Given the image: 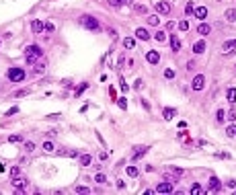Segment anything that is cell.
<instances>
[{
	"mask_svg": "<svg viewBox=\"0 0 236 195\" xmlns=\"http://www.w3.org/2000/svg\"><path fill=\"white\" fill-rule=\"evenodd\" d=\"M41 56H43V51H41L39 45H29L25 49V60H27L29 64H35L37 57H41Z\"/></svg>",
	"mask_w": 236,
	"mask_h": 195,
	"instance_id": "cell-1",
	"label": "cell"
},
{
	"mask_svg": "<svg viewBox=\"0 0 236 195\" xmlns=\"http://www.w3.org/2000/svg\"><path fill=\"white\" fill-rule=\"evenodd\" d=\"M6 76H8V80H12V82H23L25 80V70L23 68H8Z\"/></svg>",
	"mask_w": 236,
	"mask_h": 195,
	"instance_id": "cell-2",
	"label": "cell"
},
{
	"mask_svg": "<svg viewBox=\"0 0 236 195\" xmlns=\"http://www.w3.org/2000/svg\"><path fill=\"white\" fill-rule=\"evenodd\" d=\"M82 25L86 29H90V31H99V21H97L94 17H88V14H86L82 19Z\"/></svg>",
	"mask_w": 236,
	"mask_h": 195,
	"instance_id": "cell-3",
	"label": "cell"
},
{
	"mask_svg": "<svg viewBox=\"0 0 236 195\" xmlns=\"http://www.w3.org/2000/svg\"><path fill=\"white\" fill-rule=\"evenodd\" d=\"M232 51H236V39H228V41H224V43H222V54L228 56V54H232Z\"/></svg>",
	"mask_w": 236,
	"mask_h": 195,
	"instance_id": "cell-4",
	"label": "cell"
},
{
	"mask_svg": "<svg viewBox=\"0 0 236 195\" xmlns=\"http://www.w3.org/2000/svg\"><path fill=\"white\" fill-rule=\"evenodd\" d=\"M203 86H205V76H203V74H197V76L193 78V84H191V88H193V91H201Z\"/></svg>",
	"mask_w": 236,
	"mask_h": 195,
	"instance_id": "cell-5",
	"label": "cell"
},
{
	"mask_svg": "<svg viewBox=\"0 0 236 195\" xmlns=\"http://www.w3.org/2000/svg\"><path fill=\"white\" fill-rule=\"evenodd\" d=\"M170 191H173V183H168V181H162L156 187V193H170Z\"/></svg>",
	"mask_w": 236,
	"mask_h": 195,
	"instance_id": "cell-6",
	"label": "cell"
},
{
	"mask_svg": "<svg viewBox=\"0 0 236 195\" xmlns=\"http://www.w3.org/2000/svg\"><path fill=\"white\" fill-rule=\"evenodd\" d=\"M146 152H148V146H136V148H133V156H131V158H133V162L140 160Z\"/></svg>",
	"mask_w": 236,
	"mask_h": 195,
	"instance_id": "cell-7",
	"label": "cell"
},
{
	"mask_svg": "<svg viewBox=\"0 0 236 195\" xmlns=\"http://www.w3.org/2000/svg\"><path fill=\"white\" fill-rule=\"evenodd\" d=\"M156 11L160 12V14H168L170 12V4L164 2V0H160V2H156Z\"/></svg>",
	"mask_w": 236,
	"mask_h": 195,
	"instance_id": "cell-8",
	"label": "cell"
},
{
	"mask_svg": "<svg viewBox=\"0 0 236 195\" xmlns=\"http://www.w3.org/2000/svg\"><path fill=\"white\" fill-rule=\"evenodd\" d=\"M12 185L17 187V193H23L27 181H25V179H19V177H12Z\"/></svg>",
	"mask_w": 236,
	"mask_h": 195,
	"instance_id": "cell-9",
	"label": "cell"
},
{
	"mask_svg": "<svg viewBox=\"0 0 236 195\" xmlns=\"http://www.w3.org/2000/svg\"><path fill=\"white\" fill-rule=\"evenodd\" d=\"M168 39H170V49H173V51H181V41H179L177 35H170Z\"/></svg>",
	"mask_w": 236,
	"mask_h": 195,
	"instance_id": "cell-10",
	"label": "cell"
},
{
	"mask_svg": "<svg viewBox=\"0 0 236 195\" xmlns=\"http://www.w3.org/2000/svg\"><path fill=\"white\" fill-rule=\"evenodd\" d=\"M220 189H222L220 179H218V177H212V179H210V191H220Z\"/></svg>",
	"mask_w": 236,
	"mask_h": 195,
	"instance_id": "cell-11",
	"label": "cell"
},
{
	"mask_svg": "<svg viewBox=\"0 0 236 195\" xmlns=\"http://www.w3.org/2000/svg\"><path fill=\"white\" fill-rule=\"evenodd\" d=\"M146 60H148V62H150V64H158V62H160V56H158V51H148V54H146Z\"/></svg>",
	"mask_w": 236,
	"mask_h": 195,
	"instance_id": "cell-12",
	"label": "cell"
},
{
	"mask_svg": "<svg viewBox=\"0 0 236 195\" xmlns=\"http://www.w3.org/2000/svg\"><path fill=\"white\" fill-rule=\"evenodd\" d=\"M193 17H197L199 21H203V19L207 17V8H205V6H199V8H195V12H193Z\"/></svg>",
	"mask_w": 236,
	"mask_h": 195,
	"instance_id": "cell-13",
	"label": "cell"
},
{
	"mask_svg": "<svg viewBox=\"0 0 236 195\" xmlns=\"http://www.w3.org/2000/svg\"><path fill=\"white\" fill-rule=\"evenodd\" d=\"M136 37H138V39H142V41H148V39H150V33H148V31H146V29H136Z\"/></svg>",
	"mask_w": 236,
	"mask_h": 195,
	"instance_id": "cell-14",
	"label": "cell"
},
{
	"mask_svg": "<svg viewBox=\"0 0 236 195\" xmlns=\"http://www.w3.org/2000/svg\"><path fill=\"white\" fill-rule=\"evenodd\" d=\"M175 115H177V109H173V107H170V109H168V107H166L164 111H162V117H164L166 121H170V119H173V117H175Z\"/></svg>",
	"mask_w": 236,
	"mask_h": 195,
	"instance_id": "cell-15",
	"label": "cell"
},
{
	"mask_svg": "<svg viewBox=\"0 0 236 195\" xmlns=\"http://www.w3.org/2000/svg\"><path fill=\"white\" fill-rule=\"evenodd\" d=\"M31 29H33V33H41V31L45 29V25L41 23V21H33V23H31Z\"/></svg>",
	"mask_w": 236,
	"mask_h": 195,
	"instance_id": "cell-16",
	"label": "cell"
},
{
	"mask_svg": "<svg viewBox=\"0 0 236 195\" xmlns=\"http://www.w3.org/2000/svg\"><path fill=\"white\" fill-rule=\"evenodd\" d=\"M226 21L228 23H236V8H228L226 11Z\"/></svg>",
	"mask_w": 236,
	"mask_h": 195,
	"instance_id": "cell-17",
	"label": "cell"
},
{
	"mask_svg": "<svg viewBox=\"0 0 236 195\" xmlns=\"http://www.w3.org/2000/svg\"><path fill=\"white\" fill-rule=\"evenodd\" d=\"M189 193H191V195H199V193H205V189H203L199 183H195L191 189H189Z\"/></svg>",
	"mask_w": 236,
	"mask_h": 195,
	"instance_id": "cell-18",
	"label": "cell"
},
{
	"mask_svg": "<svg viewBox=\"0 0 236 195\" xmlns=\"http://www.w3.org/2000/svg\"><path fill=\"white\" fill-rule=\"evenodd\" d=\"M210 31H212V29H210V25H205V23H201L199 27H197V33H199L201 37H203V35H210Z\"/></svg>",
	"mask_w": 236,
	"mask_h": 195,
	"instance_id": "cell-19",
	"label": "cell"
},
{
	"mask_svg": "<svg viewBox=\"0 0 236 195\" xmlns=\"http://www.w3.org/2000/svg\"><path fill=\"white\" fill-rule=\"evenodd\" d=\"M205 51V41H197L193 45V54H203Z\"/></svg>",
	"mask_w": 236,
	"mask_h": 195,
	"instance_id": "cell-20",
	"label": "cell"
},
{
	"mask_svg": "<svg viewBox=\"0 0 236 195\" xmlns=\"http://www.w3.org/2000/svg\"><path fill=\"white\" fill-rule=\"evenodd\" d=\"M90 162H93V156H90V154H82V156H80V164H82V166H90Z\"/></svg>",
	"mask_w": 236,
	"mask_h": 195,
	"instance_id": "cell-21",
	"label": "cell"
},
{
	"mask_svg": "<svg viewBox=\"0 0 236 195\" xmlns=\"http://www.w3.org/2000/svg\"><path fill=\"white\" fill-rule=\"evenodd\" d=\"M35 64H37V62H35ZM33 72H35V74H43V72H45V62H41V64L33 66Z\"/></svg>",
	"mask_w": 236,
	"mask_h": 195,
	"instance_id": "cell-22",
	"label": "cell"
},
{
	"mask_svg": "<svg viewBox=\"0 0 236 195\" xmlns=\"http://www.w3.org/2000/svg\"><path fill=\"white\" fill-rule=\"evenodd\" d=\"M226 136H228V138H236V125H228L226 127Z\"/></svg>",
	"mask_w": 236,
	"mask_h": 195,
	"instance_id": "cell-23",
	"label": "cell"
},
{
	"mask_svg": "<svg viewBox=\"0 0 236 195\" xmlns=\"http://www.w3.org/2000/svg\"><path fill=\"white\" fill-rule=\"evenodd\" d=\"M166 172H175V175H179V177H183V175H185V171H183V169H177V166H168Z\"/></svg>",
	"mask_w": 236,
	"mask_h": 195,
	"instance_id": "cell-24",
	"label": "cell"
},
{
	"mask_svg": "<svg viewBox=\"0 0 236 195\" xmlns=\"http://www.w3.org/2000/svg\"><path fill=\"white\" fill-rule=\"evenodd\" d=\"M154 39L162 43V41H166V33H164V31H156V35H154Z\"/></svg>",
	"mask_w": 236,
	"mask_h": 195,
	"instance_id": "cell-25",
	"label": "cell"
},
{
	"mask_svg": "<svg viewBox=\"0 0 236 195\" xmlns=\"http://www.w3.org/2000/svg\"><path fill=\"white\" fill-rule=\"evenodd\" d=\"M228 101L236 103V88H228Z\"/></svg>",
	"mask_w": 236,
	"mask_h": 195,
	"instance_id": "cell-26",
	"label": "cell"
},
{
	"mask_svg": "<svg viewBox=\"0 0 236 195\" xmlns=\"http://www.w3.org/2000/svg\"><path fill=\"white\" fill-rule=\"evenodd\" d=\"M224 117H226L224 109H218V113H216V121H218V123H222V121H224Z\"/></svg>",
	"mask_w": 236,
	"mask_h": 195,
	"instance_id": "cell-27",
	"label": "cell"
},
{
	"mask_svg": "<svg viewBox=\"0 0 236 195\" xmlns=\"http://www.w3.org/2000/svg\"><path fill=\"white\" fill-rule=\"evenodd\" d=\"M185 12H187L189 17H191V14L195 12V4H193V2H187V6H185Z\"/></svg>",
	"mask_w": 236,
	"mask_h": 195,
	"instance_id": "cell-28",
	"label": "cell"
},
{
	"mask_svg": "<svg viewBox=\"0 0 236 195\" xmlns=\"http://www.w3.org/2000/svg\"><path fill=\"white\" fill-rule=\"evenodd\" d=\"M146 23H148V25H152V27H156V25H158V17H154V14H150V17L146 19Z\"/></svg>",
	"mask_w": 236,
	"mask_h": 195,
	"instance_id": "cell-29",
	"label": "cell"
},
{
	"mask_svg": "<svg viewBox=\"0 0 236 195\" xmlns=\"http://www.w3.org/2000/svg\"><path fill=\"white\" fill-rule=\"evenodd\" d=\"M133 45H136V41H133L131 37H127V39H123V47H127V49H131Z\"/></svg>",
	"mask_w": 236,
	"mask_h": 195,
	"instance_id": "cell-30",
	"label": "cell"
},
{
	"mask_svg": "<svg viewBox=\"0 0 236 195\" xmlns=\"http://www.w3.org/2000/svg\"><path fill=\"white\" fill-rule=\"evenodd\" d=\"M76 193H78V195H84V193H90V189H88V187H84V185H80V187H76Z\"/></svg>",
	"mask_w": 236,
	"mask_h": 195,
	"instance_id": "cell-31",
	"label": "cell"
},
{
	"mask_svg": "<svg viewBox=\"0 0 236 195\" xmlns=\"http://www.w3.org/2000/svg\"><path fill=\"white\" fill-rule=\"evenodd\" d=\"M86 88H88V84H86V82H82V84H80V86L76 88V97H80V94H82V92L86 91Z\"/></svg>",
	"mask_w": 236,
	"mask_h": 195,
	"instance_id": "cell-32",
	"label": "cell"
},
{
	"mask_svg": "<svg viewBox=\"0 0 236 195\" xmlns=\"http://www.w3.org/2000/svg\"><path fill=\"white\" fill-rule=\"evenodd\" d=\"M54 148H56V146H54L49 140H47V142H43V150H45V152H54Z\"/></svg>",
	"mask_w": 236,
	"mask_h": 195,
	"instance_id": "cell-33",
	"label": "cell"
},
{
	"mask_svg": "<svg viewBox=\"0 0 236 195\" xmlns=\"http://www.w3.org/2000/svg\"><path fill=\"white\" fill-rule=\"evenodd\" d=\"M127 175L130 177H138V166H127Z\"/></svg>",
	"mask_w": 236,
	"mask_h": 195,
	"instance_id": "cell-34",
	"label": "cell"
},
{
	"mask_svg": "<svg viewBox=\"0 0 236 195\" xmlns=\"http://www.w3.org/2000/svg\"><path fill=\"white\" fill-rule=\"evenodd\" d=\"M94 181H97V183H101V185H103V183H105V181H107V177H105V175H103V172H99V175L94 177Z\"/></svg>",
	"mask_w": 236,
	"mask_h": 195,
	"instance_id": "cell-35",
	"label": "cell"
},
{
	"mask_svg": "<svg viewBox=\"0 0 236 195\" xmlns=\"http://www.w3.org/2000/svg\"><path fill=\"white\" fill-rule=\"evenodd\" d=\"M8 142H11V144H17V142H21V136H17V134H12L11 138H8Z\"/></svg>",
	"mask_w": 236,
	"mask_h": 195,
	"instance_id": "cell-36",
	"label": "cell"
},
{
	"mask_svg": "<svg viewBox=\"0 0 236 195\" xmlns=\"http://www.w3.org/2000/svg\"><path fill=\"white\" fill-rule=\"evenodd\" d=\"M25 150H27V152H33V150H35V144H33V142H27V144H25Z\"/></svg>",
	"mask_w": 236,
	"mask_h": 195,
	"instance_id": "cell-37",
	"label": "cell"
},
{
	"mask_svg": "<svg viewBox=\"0 0 236 195\" xmlns=\"http://www.w3.org/2000/svg\"><path fill=\"white\" fill-rule=\"evenodd\" d=\"M179 29H181V31H187V29H189V23H187V21H181V23H179Z\"/></svg>",
	"mask_w": 236,
	"mask_h": 195,
	"instance_id": "cell-38",
	"label": "cell"
},
{
	"mask_svg": "<svg viewBox=\"0 0 236 195\" xmlns=\"http://www.w3.org/2000/svg\"><path fill=\"white\" fill-rule=\"evenodd\" d=\"M164 78H175V72H173V70H168V68H166V70H164Z\"/></svg>",
	"mask_w": 236,
	"mask_h": 195,
	"instance_id": "cell-39",
	"label": "cell"
},
{
	"mask_svg": "<svg viewBox=\"0 0 236 195\" xmlns=\"http://www.w3.org/2000/svg\"><path fill=\"white\" fill-rule=\"evenodd\" d=\"M19 172H21V169H19V166H12V169H11V175H12V177H19Z\"/></svg>",
	"mask_w": 236,
	"mask_h": 195,
	"instance_id": "cell-40",
	"label": "cell"
},
{
	"mask_svg": "<svg viewBox=\"0 0 236 195\" xmlns=\"http://www.w3.org/2000/svg\"><path fill=\"white\" fill-rule=\"evenodd\" d=\"M117 103H119V107H121V109H123V111H125V109H127V103H125V99H119Z\"/></svg>",
	"mask_w": 236,
	"mask_h": 195,
	"instance_id": "cell-41",
	"label": "cell"
},
{
	"mask_svg": "<svg viewBox=\"0 0 236 195\" xmlns=\"http://www.w3.org/2000/svg\"><path fill=\"white\" fill-rule=\"evenodd\" d=\"M228 117H230V121H234V119H236V111H234V109H230V111H228Z\"/></svg>",
	"mask_w": 236,
	"mask_h": 195,
	"instance_id": "cell-42",
	"label": "cell"
},
{
	"mask_svg": "<svg viewBox=\"0 0 236 195\" xmlns=\"http://www.w3.org/2000/svg\"><path fill=\"white\" fill-rule=\"evenodd\" d=\"M136 11L142 12V14H146V12H148V8H146V6H136Z\"/></svg>",
	"mask_w": 236,
	"mask_h": 195,
	"instance_id": "cell-43",
	"label": "cell"
},
{
	"mask_svg": "<svg viewBox=\"0 0 236 195\" xmlns=\"http://www.w3.org/2000/svg\"><path fill=\"white\" fill-rule=\"evenodd\" d=\"M119 4H121L119 0H109V6H113V8H115V6H119Z\"/></svg>",
	"mask_w": 236,
	"mask_h": 195,
	"instance_id": "cell-44",
	"label": "cell"
},
{
	"mask_svg": "<svg viewBox=\"0 0 236 195\" xmlns=\"http://www.w3.org/2000/svg\"><path fill=\"white\" fill-rule=\"evenodd\" d=\"M187 70H195V62H193V60H189V64H187Z\"/></svg>",
	"mask_w": 236,
	"mask_h": 195,
	"instance_id": "cell-45",
	"label": "cell"
},
{
	"mask_svg": "<svg viewBox=\"0 0 236 195\" xmlns=\"http://www.w3.org/2000/svg\"><path fill=\"white\" fill-rule=\"evenodd\" d=\"M56 27H54V23H45V31H54Z\"/></svg>",
	"mask_w": 236,
	"mask_h": 195,
	"instance_id": "cell-46",
	"label": "cell"
},
{
	"mask_svg": "<svg viewBox=\"0 0 236 195\" xmlns=\"http://www.w3.org/2000/svg\"><path fill=\"white\" fill-rule=\"evenodd\" d=\"M17 111H19V109H17V107H12V109H8V111H6V115H14Z\"/></svg>",
	"mask_w": 236,
	"mask_h": 195,
	"instance_id": "cell-47",
	"label": "cell"
},
{
	"mask_svg": "<svg viewBox=\"0 0 236 195\" xmlns=\"http://www.w3.org/2000/svg\"><path fill=\"white\" fill-rule=\"evenodd\" d=\"M99 158H101V162L107 160V152H101V154H99Z\"/></svg>",
	"mask_w": 236,
	"mask_h": 195,
	"instance_id": "cell-48",
	"label": "cell"
},
{
	"mask_svg": "<svg viewBox=\"0 0 236 195\" xmlns=\"http://www.w3.org/2000/svg\"><path fill=\"white\" fill-rule=\"evenodd\" d=\"M133 86H136V88H142V86H144V82H142V80H136V84H133Z\"/></svg>",
	"mask_w": 236,
	"mask_h": 195,
	"instance_id": "cell-49",
	"label": "cell"
},
{
	"mask_svg": "<svg viewBox=\"0 0 236 195\" xmlns=\"http://www.w3.org/2000/svg\"><path fill=\"white\" fill-rule=\"evenodd\" d=\"M25 94H27V91H19L17 94H14V97H19V99H21V97H25Z\"/></svg>",
	"mask_w": 236,
	"mask_h": 195,
	"instance_id": "cell-50",
	"label": "cell"
},
{
	"mask_svg": "<svg viewBox=\"0 0 236 195\" xmlns=\"http://www.w3.org/2000/svg\"><path fill=\"white\" fill-rule=\"evenodd\" d=\"M121 4H131V0H119Z\"/></svg>",
	"mask_w": 236,
	"mask_h": 195,
	"instance_id": "cell-51",
	"label": "cell"
}]
</instances>
